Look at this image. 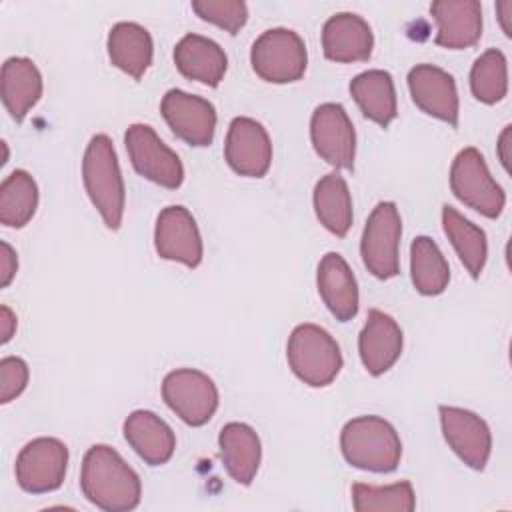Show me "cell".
Segmentation results:
<instances>
[{"label": "cell", "mask_w": 512, "mask_h": 512, "mask_svg": "<svg viewBox=\"0 0 512 512\" xmlns=\"http://www.w3.org/2000/svg\"><path fill=\"white\" fill-rule=\"evenodd\" d=\"M38 208V186L26 170L10 172L0 186V222L8 228L26 226Z\"/></svg>", "instance_id": "30"}, {"label": "cell", "mask_w": 512, "mask_h": 512, "mask_svg": "<svg viewBox=\"0 0 512 512\" xmlns=\"http://www.w3.org/2000/svg\"><path fill=\"white\" fill-rule=\"evenodd\" d=\"M408 90L422 112L450 126L458 124L460 104L452 74L434 64H418L408 72Z\"/></svg>", "instance_id": "16"}, {"label": "cell", "mask_w": 512, "mask_h": 512, "mask_svg": "<svg viewBox=\"0 0 512 512\" xmlns=\"http://www.w3.org/2000/svg\"><path fill=\"white\" fill-rule=\"evenodd\" d=\"M224 158L236 174L262 178L272 162V144L266 128L254 118L236 116L228 126Z\"/></svg>", "instance_id": "13"}, {"label": "cell", "mask_w": 512, "mask_h": 512, "mask_svg": "<svg viewBox=\"0 0 512 512\" xmlns=\"http://www.w3.org/2000/svg\"><path fill=\"white\" fill-rule=\"evenodd\" d=\"M16 270H18L16 252L6 240H2L0 242V288H6L14 280Z\"/></svg>", "instance_id": "35"}, {"label": "cell", "mask_w": 512, "mask_h": 512, "mask_svg": "<svg viewBox=\"0 0 512 512\" xmlns=\"http://www.w3.org/2000/svg\"><path fill=\"white\" fill-rule=\"evenodd\" d=\"M410 276L416 292L442 294L450 282V266L438 244L428 236H416L410 246Z\"/></svg>", "instance_id": "29"}, {"label": "cell", "mask_w": 512, "mask_h": 512, "mask_svg": "<svg viewBox=\"0 0 512 512\" xmlns=\"http://www.w3.org/2000/svg\"><path fill=\"white\" fill-rule=\"evenodd\" d=\"M470 90L482 104H496L508 92V64L506 56L490 48L476 58L470 70Z\"/></svg>", "instance_id": "31"}, {"label": "cell", "mask_w": 512, "mask_h": 512, "mask_svg": "<svg viewBox=\"0 0 512 512\" xmlns=\"http://www.w3.org/2000/svg\"><path fill=\"white\" fill-rule=\"evenodd\" d=\"M2 148H4V158H2V164H6V162H8V146H6V142H2Z\"/></svg>", "instance_id": "39"}, {"label": "cell", "mask_w": 512, "mask_h": 512, "mask_svg": "<svg viewBox=\"0 0 512 512\" xmlns=\"http://www.w3.org/2000/svg\"><path fill=\"white\" fill-rule=\"evenodd\" d=\"M314 212L328 232L336 236L348 234L352 226V198L346 180L338 172H330L316 182Z\"/></svg>", "instance_id": "28"}, {"label": "cell", "mask_w": 512, "mask_h": 512, "mask_svg": "<svg viewBox=\"0 0 512 512\" xmlns=\"http://www.w3.org/2000/svg\"><path fill=\"white\" fill-rule=\"evenodd\" d=\"M442 226L464 268L470 272L472 278H478L484 270L488 256V242L484 230L448 204L442 206Z\"/></svg>", "instance_id": "27"}, {"label": "cell", "mask_w": 512, "mask_h": 512, "mask_svg": "<svg viewBox=\"0 0 512 512\" xmlns=\"http://www.w3.org/2000/svg\"><path fill=\"white\" fill-rule=\"evenodd\" d=\"M352 502L356 512H412L416 506V496L408 480L390 486H370L358 482L352 486Z\"/></svg>", "instance_id": "32"}, {"label": "cell", "mask_w": 512, "mask_h": 512, "mask_svg": "<svg viewBox=\"0 0 512 512\" xmlns=\"http://www.w3.org/2000/svg\"><path fill=\"white\" fill-rule=\"evenodd\" d=\"M192 10L206 22L236 34L248 20V6L242 0H194Z\"/></svg>", "instance_id": "33"}, {"label": "cell", "mask_w": 512, "mask_h": 512, "mask_svg": "<svg viewBox=\"0 0 512 512\" xmlns=\"http://www.w3.org/2000/svg\"><path fill=\"white\" fill-rule=\"evenodd\" d=\"M438 412L444 440L454 454L466 466L484 470L492 450V434L488 424L478 414L456 406H440Z\"/></svg>", "instance_id": "14"}, {"label": "cell", "mask_w": 512, "mask_h": 512, "mask_svg": "<svg viewBox=\"0 0 512 512\" xmlns=\"http://www.w3.org/2000/svg\"><path fill=\"white\" fill-rule=\"evenodd\" d=\"M350 94L362 114L382 128H386L398 114L394 80L386 70H366L354 76Z\"/></svg>", "instance_id": "26"}, {"label": "cell", "mask_w": 512, "mask_h": 512, "mask_svg": "<svg viewBox=\"0 0 512 512\" xmlns=\"http://www.w3.org/2000/svg\"><path fill=\"white\" fill-rule=\"evenodd\" d=\"M316 284L322 302L336 320L348 322L358 314V284L348 262L338 252L322 256Z\"/></svg>", "instance_id": "20"}, {"label": "cell", "mask_w": 512, "mask_h": 512, "mask_svg": "<svg viewBox=\"0 0 512 512\" xmlns=\"http://www.w3.org/2000/svg\"><path fill=\"white\" fill-rule=\"evenodd\" d=\"M310 138L322 160L336 168H354L356 132L344 106L336 102L320 104L310 120Z\"/></svg>", "instance_id": "11"}, {"label": "cell", "mask_w": 512, "mask_h": 512, "mask_svg": "<svg viewBox=\"0 0 512 512\" xmlns=\"http://www.w3.org/2000/svg\"><path fill=\"white\" fill-rule=\"evenodd\" d=\"M400 236L402 220L394 202H378L370 212L362 240V262L380 280L394 278L400 272Z\"/></svg>", "instance_id": "7"}, {"label": "cell", "mask_w": 512, "mask_h": 512, "mask_svg": "<svg viewBox=\"0 0 512 512\" xmlns=\"http://www.w3.org/2000/svg\"><path fill=\"white\" fill-rule=\"evenodd\" d=\"M0 94L10 116L22 122L42 96V74L36 64L24 56L8 58L0 72Z\"/></svg>", "instance_id": "24"}, {"label": "cell", "mask_w": 512, "mask_h": 512, "mask_svg": "<svg viewBox=\"0 0 512 512\" xmlns=\"http://www.w3.org/2000/svg\"><path fill=\"white\" fill-rule=\"evenodd\" d=\"M496 12H498V22L504 30L506 36H512V28H510V14H512V2L504 0L496 4Z\"/></svg>", "instance_id": "38"}, {"label": "cell", "mask_w": 512, "mask_h": 512, "mask_svg": "<svg viewBox=\"0 0 512 512\" xmlns=\"http://www.w3.org/2000/svg\"><path fill=\"white\" fill-rule=\"evenodd\" d=\"M510 126H506L504 130H502V134H500V138H498V158H500V162H502V166H504V170L506 172H510Z\"/></svg>", "instance_id": "37"}, {"label": "cell", "mask_w": 512, "mask_h": 512, "mask_svg": "<svg viewBox=\"0 0 512 512\" xmlns=\"http://www.w3.org/2000/svg\"><path fill=\"white\" fill-rule=\"evenodd\" d=\"M436 22L434 42L448 50L474 46L482 36V6L476 0H438L430 4Z\"/></svg>", "instance_id": "17"}, {"label": "cell", "mask_w": 512, "mask_h": 512, "mask_svg": "<svg viewBox=\"0 0 512 512\" xmlns=\"http://www.w3.org/2000/svg\"><path fill=\"white\" fill-rule=\"evenodd\" d=\"M402 344V330L396 320L382 310H370L358 336L360 360L368 374L388 372L400 358Z\"/></svg>", "instance_id": "18"}, {"label": "cell", "mask_w": 512, "mask_h": 512, "mask_svg": "<svg viewBox=\"0 0 512 512\" xmlns=\"http://www.w3.org/2000/svg\"><path fill=\"white\" fill-rule=\"evenodd\" d=\"M124 144L134 170L146 180L164 188H178L184 180V166L148 124H132L124 134Z\"/></svg>", "instance_id": "10"}, {"label": "cell", "mask_w": 512, "mask_h": 512, "mask_svg": "<svg viewBox=\"0 0 512 512\" xmlns=\"http://www.w3.org/2000/svg\"><path fill=\"white\" fill-rule=\"evenodd\" d=\"M250 62L262 80L288 84L304 76L308 52L298 32L290 28H270L254 40Z\"/></svg>", "instance_id": "5"}, {"label": "cell", "mask_w": 512, "mask_h": 512, "mask_svg": "<svg viewBox=\"0 0 512 512\" xmlns=\"http://www.w3.org/2000/svg\"><path fill=\"white\" fill-rule=\"evenodd\" d=\"M80 488L88 502L106 512H126L140 504V476L106 444L88 448L82 460Z\"/></svg>", "instance_id": "1"}, {"label": "cell", "mask_w": 512, "mask_h": 512, "mask_svg": "<svg viewBox=\"0 0 512 512\" xmlns=\"http://www.w3.org/2000/svg\"><path fill=\"white\" fill-rule=\"evenodd\" d=\"M160 112L170 130L190 146H208L214 140L216 110L202 96L172 88L162 96Z\"/></svg>", "instance_id": "12"}, {"label": "cell", "mask_w": 512, "mask_h": 512, "mask_svg": "<svg viewBox=\"0 0 512 512\" xmlns=\"http://www.w3.org/2000/svg\"><path fill=\"white\" fill-rule=\"evenodd\" d=\"M174 64L182 76L214 88L226 74L228 58L220 44L212 38L186 34L174 46Z\"/></svg>", "instance_id": "22"}, {"label": "cell", "mask_w": 512, "mask_h": 512, "mask_svg": "<svg viewBox=\"0 0 512 512\" xmlns=\"http://www.w3.org/2000/svg\"><path fill=\"white\" fill-rule=\"evenodd\" d=\"M340 448L346 462L368 472H392L402 458L396 428L380 416H358L344 424Z\"/></svg>", "instance_id": "3"}, {"label": "cell", "mask_w": 512, "mask_h": 512, "mask_svg": "<svg viewBox=\"0 0 512 512\" xmlns=\"http://www.w3.org/2000/svg\"><path fill=\"white\" fill-rule=\"evenodd\" d=\"M124 438L148 466L166 464L176 450L172 428L150 410H136L124 420Z\"/></svg>", "instance_id": "21"}, {"label": "cell", "mask_w": 512, "mask_h": 512, "mask_svg": "<svg viewBox=\"0 0 512 512\" xmlns=\"http://www.w3.org/2000/svg\"><path fill=\"white\" fill-rule=\"evenodd\" d=\"M28 364L18 356L0 360V402L8 404L18 398L28 384Z\"/></svg>", "instance_id": "34"}, {"label": "cell", "mask_w": 512, "mask_h": 512, "mask_svg": "<svg viewBox=\"0 0 512 512\" xmlns=\"http://www.w3.org/2000/svg\"><path fill=\"white\" fill-rule=\"evenodd\" d=\"M14 332H16V314L6 304H2L0 306V342L2 344L10 342Z\"/></svg>", "instance_id": "36"}, {"label": "cell", "mask_w": 512, "mask_h": 512, "mask_svg": "<svg viewBox=\"0 0 512 512\" xmlns=\"http://www.w3.org/2000/svg\"><path fill=\"white\" fill-rule=\"evenodd\" d=\"M82 180L88 198L102 216L104 224L110 230H118L124 216L126 190L116 150L106 134H96L90 138L82 160Z\"/></svg>", "instance_id": "2"}, {"label": "cell", "mask_w": 512, "mask_h": 512, "mask_svg": "<svg viewBox=\"0 0 512 512\" xmlns=\"http://www.w3.org/2000/svg\"><path fill=\"white\" fill-rule=\"evenodd\" d=\"M450 188L462 204L486 218H498L506 204L504 190L492 178L480 150L472 146L456 154L450 168Z\"/></svg>", "instance_id": "6"}, {"label": "cell", "mask_w": 512, "mask_h": 512, "mask_svg": "<svg viewBox=\"0 0 512 512\" xmlns=\"http://www.w3.org/2000/svg\"><path fill=\"white\" fill-rule=\"evenodd\" d=\"M152 36L150 32L136 22H118L110 28L108 34V56L110 62L140 80L148 66L152 64Z\"/></svg>", "instance_id": "25"}, {"label": "cell", "mask_w": 512, "mask_h": 512, "mask_svg": "<svg viewBox=\"0 0 512 512\" xmlns=\"http://www.w3.org/2000/svg\"><path fill=\"white\" fill-rule=\"evenodd\" d=\"M154 248L160 258L196 268L204 248L194 216L184 206H166L154 228Z\"/></svg>", "instance_id": "15"}, {"label": "cell", "mask_w": 512, "mask_h": 512, "mask_svg": "<svg viewBox=\"0 0 512 512\" xmlns=\"http://www.w3.org/2000/svg\"><path fill=\"white\" fill-rule=\"evenodd\" d=\"M220 460L230 474L242 486H248L260 466V438L252 426L244 422H228L218 434Z\"/></svg>", "instance_id": "23"}, {"label": "cell", "mask_w": 512, "mask_h": 512, "mask_svg": "<svg viewBox=\"0 0 512 512\" xmlns=\"http://www.w3.org/2000/svg\"><path fill=\"white\" fill-rule=\"evenodd\" d=\"M68 468V448L62 440L40 436L28 442L16 458V482L24 492L44 494L58 490Z\"/></svg>", "instance_id": "9"}, {"label": "cell", "mask_w": 512, "mask_h": 512, "mask_svg": "<svg viewBox=\"0 0 512 512\" xmlns=\"http://www.w3.org/2000/svg\"><path fill=\"white\" fill-rule=\"evenodd\" d=\"M292 372L308 386H328L342 368V352L328 330L316 324H298L286 344Z\"/></svg>", "instance_id": "4"}, {"label": "cell", "mask_w": 512, "mask_h": 512, "mask_svg": "<svg viewBox=\"0 0 512 512\" xmlns=\"http://www.w3.org/2000/svg\"><path fill=\"white\" fill-rule=\"evenodd\" d=\"M162 398L188 426L206 424L218 408V388L214 380L194 368L168 372L162 382Z\"/></svg>", "instance_id": "8"}, {"label": "cell", "mask_w": 512, "mask_h": 512, "mask_svg": "<svg viewBox=\"0 0 512 512\" xmlns=\"http://www.w3.org/2000/svg\"><path fill=\"white\" fill-rule=\"evenodd\" d=\"M374 48L370 24L352 12H338L324 22L322 50L332 62H362L368 60Z\"/></svg>", "instance_id": "19"}]
</instances>
